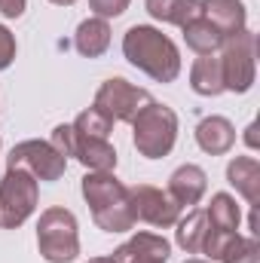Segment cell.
Listing matches in <instances>:
<instances>
[{"label": "cell", "instance_id": "cell-1", "mask_svg": "<svg viewBox=\"0 0 260 263\" xmlns=\"http://www.w3.org/2000/svg\"><path fill=\"white\" fill-rule=\"evenodd\" d=\"M123 55L132 67L144 70L156 83H172L181 73V52L159 28L150 25H132L123 37Z\"/></svg>", "mask_w": 260, "mask_h": 263}, {"label": "cell", "instance_id": "cell-2", "mask_svg": "<svg viewBox=\"0 0 260 263\" xmlns=\"http://www.w3.org/2000/svg\"><path fill=\"white\" fill-rule=\"evenodd\" d=\"M83 199L92 208V220L104 233H129L135 227L129 187L114 172H89L83 178Z\"/></svg>", "mask_w": 260, "mask_h": 263}, {"label": "cell", "instance_id": "cell-3", "mask_svg": "<svg viewBox=\"0 0 260 263\" xmlns=\"http://www.w3.org/2000/svg\"><path fill=\"white\" fill-rule=\"evenodd\" d=\"M132 141L144 159H162L178 141V114L159 101H150L132 120Z\"/></svg>", "mask_w": 260, "mask_h": 263}, {"label": "cell", "instance_id": "cell-4", "mask_svg": "<svg viewBox=\"0 0 260 263\" xmlns=\"http://www.w3.org/2000/svg\"><path fill=\"white\" fill-rule=\"evenodd\" d=\"M37 248L49 263H70L80 254L77 217L67 208H46L37 223Z\"/></svg>", "mask_w": 260, "mask_h": 263}, {"label": "cell", "instance_id": "cell-5", "mask_svg": "<svg viewBox=\"0 0 260 263\" xmlns=\"http://www.w3.org/2000/svg\"><path fill=\"white\" fill-rule=\"evenodd\" d=\"M224 52L220 59V70H224V92H248L254 86V73H257V37L254 31L242 28L239 34H230L220 46Z\"/></svg>", "mask_w": 260, "mask_h": 263}, {"label": "cell", "instance_id": "cell-6", "mask_svg": "<svg viewBox=\"0 0 260 263\" xmlns=\"http://www.w3.org/2000/svg\"><path fill=\"white\" fill-rule=\"evenodd\" d=\"M37 208V178L25 168H6L0 178V227H22Z\"/></svg>", "mask_w": 260, "mask_h": 263}, {"label": "cell", "instance_id": "cell-7", "mask_svg": "<svg viewBox=\"0 0 260 263\" xmlns=\"http://www.w3.org/2000/svg\"><path fill=\"white\" fill-rule=\"evenodd\" d=\"M150 101H153V98H150L147 89L132 86L129 80H123V77H110V80H104L101 89L95 92L92 107H95L101 117H107L110 123H132V120L138 117V110L147 107Z\"/></svg>", "mask_w": 260, "mask_h": 263}, {"label": "cell", "instance_id": "cell-8", "mask_svg": "<svg viewBox=\"0 0 260 263\" xmlns=\"http://www.w3.org/2000/svg\"><path fill=\"white\" fill-rule=\"evenodd\" d=\"M9 168H25L37 181H59L67 168V159L49 144V141H22L9 153Z\"/></svg>", "mask_w": 260, "mask_h": 263}, {"label": "cell", "instance_id": "cell-9", "mask_svg": "<svg viewBox=\"0 0 260 263\" xmlns=\"http://www.w3.org/2000/svg\"><path fill=\"white\" fill-rule=\"evenodd\" d=\"M129 199H132V214H135V223L144 220L150 227H175L181 220V205L169 196L165 190L159 187H150V184H138L129 187Z\"/></svg>", "mask_w": 260, "mask_h": 263}, {"label": "cell", "instance_id": "cell-10", "mask_svg": "<svg viewBox=\"0 0 260 263\" xmlns=\"http://www.w3.org/2000/svg\"><path fill=\"white\" fill-rule=\"evenodd\" d=\"M172 245L156 233H135L126 245L114 251L120 263H169Z\"/></svg>", "mask_w": 260, "mask_h": 263}, {"label": "cell", "instance_id": "cell-11", "mask_svg": "<svg viewBox=\"0 0 260 263\" xmlns=\"http://www.w3.org/2000/svg\"><path fill=\"white\" fill-rule=\"evenodd\" d=\"M205 190H208V175L193 165V162H187V165H181V168H175V175L169 178V196L175 199L181 208H190V205H199V199L205 196Z\"/></svg>", "mask_w": 260, "mask_h": 263}, {"label": "cell", "instance_id": "cell-12", "mask_svg": "<svg viewBox=\"0 0 260 263\" xmlns=\"http://www.w3.org/2000/svg\"><path fill=\"white\" fill-rule=\"evenodd\" d=\"M70 156H77L89 172H114L117 168V150L104 138H83V135L73 132V150H70Z\"/></svg>", "mask_w": 260, "mask_h": 263}, {"label": "cell", "instance_id": "cell-13", "mask_svg": "<svg viewBox=\"0 0 260 263\" xmlns=\"http://www.w3.org/2000/svg\"><path fill=\"white\" fill-rule=\"evenodd\" d=\"M196 144L211 153V156H220L227 153L233 144H236V126L227 120V117H205L199 126H196Z\"/></svg>", "mask_w": 260, "mask_h": 263}, {"label": "cell", "instance_id": "cell-14", "mask_svg": "<svg viewBox=\"0 0 260 263\" xmlns=\"http://www.w3.org/2000/svg\"><path fill=\"white\" fill-rule=\"evenodd\" d=\"M202 15L211 25H217L224 37L239 34L245 28V18H248L242 0H202Z\"/></svg>", "mask_w": 260, "mask_h": 263}, {"label": "cell", "instance_id": "cell-15", "mask_svg": "<svg viewBox=\"0 0 260 263\" xmlns=\"http://www.w3.org/2000/svg\"><path fill=\"white\" fill-rule=\"evenodd\" d=\"M73 46H77V52L83 55V59H98V55H104L107 52V46H110V25H107V18H86V22H80V28H77V34H73Z\"/></svg>", "mask_w": 260, "mask_h": 263}, {"label": "cell", "instance_id": "cell-16", "mask_svg": "<svg viewBox=\"0 0 260 263\" xmlns=\"http://www.w3.org/2000/svg\"><path fill=\"white\" fill-rule=\"evenodd\" d=\"M227 181L236 187V193L248 199L251 205H257L260 196V162L254 156H236L227 165Z\"/></svg>", "mask_w": 260, "mask_h": 263}, {"label": "cell", "instance_id": "cell-17", "mask_svg": "<svg viewBox=\"0 0 260 263\" xmlns=\"http://www.w3.org/2000/svg\"><path fill=\"white\" fill-rule=\"evenodd\" d=\"M147 12L165 25H190L202 15V0H147Z\"/></svg>", "mask_w": 260, "mask_h": 263}, {"label": "cell", "instance_id": "cell-18", "mask_svg": "<svg viewBox=\"0 0 260 263\" xmlns=\"http://www.w3.org/2000/svg\"><path fill=\"white\" fill-rule=\"evenodd\" d=\"M190 86L196 95L214 98L224 92V70H220V59L217 55H199L190 67Z\"/></svg>", "mask_w": 260, "mask_h": 263}, {"label": "cell", "instance_id": "cell-19", "mask_svg": "<svg viewBox=\"0 0 260 263\" xmlns=\"http://www.w3.org/2000/svg\"><path fill=\"white\" fill-rule=\"evenodd\" d=\"M184 31V40H187V46L193 49V52H199V55H214L220 46H224V34H220V28L217 25H211L205 15H199V18H193L190 25H184L181 28Z\"/></svg>", "mask_w": 260, "mask_h": 263}, {"label": "cell", "instance_id": "cell-20", "mask_svg": "<svg viewBox=\"0 0 260 263\" xmlns=\"http://www.w3.org/2000/svg\"><path fill=\"white\" fill-rule=\"evenodd\" d=\"M205 217H208V227L211 230H220V233H236L239 230V220H242V211L236 205V199L230 193H214L211 205L205 208Z\"/></svg>", "mask_w": 260, "mask_h": 263}, {"label": "cell", "instance_id": "cell-21", "mask_svg": "<svg viewBox=\"0 0 260 263\" xmlns=\"http://www.w3.org/2000/svg\"><path fill=\"white\" fill-rule=\"evenodd\" d=\"M205 236H208V217H205V211L196 208V211H190L184 220H178L175 239H178V245H181L187 254H199V251H202Z\"/></svg>", "mask_w": 260, "mask_h": 263}, {"label": "cell", "instance_id": "cell-22", "mask_svg": "<svg viewBox=\"0 0 260 263\" xmlns=\"http://www.w3.org/2000/svg\"><path fill=\"white\" fill-rule=\"evenodd\" d=\"M217 260L220 263H260L257 236H239V233H233Z\"/></svg>", "mask_w": 260, "mask_h": 263}, {"label": "cell", "instance_id": "cell-23", "mask_svg": "<svg viewBox=\"0 0 260 263\" xmlns=\"http://www.w3.org/2000/svg\"><path fill=\"white\" fill-rule=\"evenodd\" d=\"M110 129H114V123H110L107 117H101L95 107L83 110V114L73 120V132H77V135H83V138H104V141H107Z\"/></svg>", "mask_w": 260, "mask_h": 263}, {"label": "cell", "instance_id": "cell-24", "mask_svg": "<svg viewBox=\"0 0 260 263\" xmlns=\"http://www.w3.org/2000/svg\"><path fill=\"white\" fill-rule=\"evenodd\" d=\"M132 0H89V9L98 15V18H117L129 9Z\"/></svg>", "mask_w": 260, "mask_h": 263}, {"label": "cell", "instance_id": "cell-25", "mask_svg": "<svg viewBox=\"0 0 260 263\" xmlns=\"http://www.w3.org/2000/svg\"><path fill=\"white\" fill-rule=\"evenodd\" d=\"M49 144H52V147H55V150L67 159V156H70V150H73V129L65 126V123H62V126H55V129H52V138H49Z\"/></svg>", "mask_w": 260, "mask_h": 263}, {"label": "cell", "instance_id": "cell-26", "mask_svg": "<svg viewBox=\"0 0 260 263\" xmlns=\"http://www.w3.org/2000/svg\"><path fill=\"white\" fill-rule=\"evenodd\" d=\"M12 59H15V37L6 25H0V70L12 65Z\"/></svg>", "mask_w": 260, "mask_h": 263}, {"label": "cell", "instance_id": "cell-27", "mask_svg": "<svg viewBox=\"0 0 260 263\" xmlns=\"http://www.w3.org/2000/svg\"><path fill=\"white\" fill-rule=\"evenodd\" d=\"M22 12H25V0H0V15L18 18Z\"/></svg>", "mask_w": 260, "mask_h": 263}, {"label": "cell", "instance_id": "cell-28", "mask_svg": "<svg viewBox=\"0 0 260 263\" xmlns=\"http://www.w3.org/2000/svg\"><path fill=\"white\" fill-rule=\"evenodd\" d=\"M248 135H245V141H248V144H251V147H257V138H254V123H251V126H248Z\"/></svg>", "mask_w": 260, "mask_h": 263}, {"label": "cell", "instance_id": "cell-29", "mask_svg": "<svg viewBox=\"0 0 260 263\" xmlns=\"http://www.w3.org/2000/svg\"><path fill=\"white\" fill-rule=\"evenodd\" d=\"M89 263H120V260H117V257L110 254V257H92V260H89Z\"/></svg>", "mask_w": 260, "mask_h": 263}, {"label": "cell", "instance_id": "cell-30", "mask_svg": "<svg viewBox=\"0 0 260 263\" xmlns=\"http://www.w3.org/2000/svg\"><path fill=\"white\" fill-rule=\"evenodd\" d=\"M49 3H55V6H70V3H77V0H49Z\"/></svg>", "mask_w": 260, "mask_h": 263}, {"label": "cell", "instance_id": "cell-31", "mask_svg": "<svg viewBox=\"0 0 260 263\" xmlns=\"http://www.w3.org/2000/svg\"><path fill=\"white\" fill-rule=\"evenodd\" d=\"M184 263H208V260H199V257H190V260H184Z\"/></svg>", "mask_w": 260, "mask_h": 263}]
</instances>
